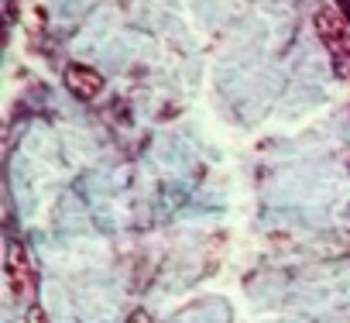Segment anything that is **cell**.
Returning <instances> with one entry per match:
<instances>
[{
    "instance_id": "1",
    "label": "cell",
    "mask_w": 350,
    "mask_h": 323,
    "mask_svg": "<svg viewBox=\"0 0 350 323\" xmlns=\"http://www.w3.org/2000/svg\"><path fill=\"white\" fill-rule=\"evenodd\" d=\"M312 25H316L319 42L333 52L336 66L343 73H350V42H347V21H343V14L336 8H319L316 18H312Z\"/></svg>"
},
{
    "instance_id": "2",
    "label": "cell",
    "mask_w": 350,
    "mask_h": 323,
    "mask_svg": "<svg viewBox=\"0 0 350 323\" xmlns=\"http://www.w3.org/2000/svg\"><path fill=\"white\" fill-rule=\"evenodd\" d=\"M8 285L18 299H31L35 292V268H31V258L28 251L18 244V241H8Z\"/></svg>"
},
{
    "instance_id": "3",
    "label": "cell",
    "mask_w": 350,
    "mask_h": 323,
    "mask_svg": "<svg viewBox=\"0 0 350 323\" xmlns=\"http://www.w3.org/2000/svg\"><path fill=\"white\" fill-rule=\"evenodd\" d=\"M66 86H69L79 100H93V96L103 93V76H100L96 69L83 66V62H72V66L66 69Z\"/></svg>"
},
{
    "instance_id": "4",
    "label": "cell",
    "mask_w": 350,
    "mask_h": 323,
    "mask_svg": "<svg viewBox=\"0 0 350 323\" xmlns=\"http://www.w3.org/2000/svg\"><path fill=\"white\" fill-rule=\"evenodd\" d=\"M127 323H154V320H151V316H148L144 309H134V313L127 316Z\"/></svg>"
},
{
    "instance_id": "5",
    "label": "cell",
    "mask_w": 350,
    "mask_h": 323,
    "mask_svg": "<svg viewBox=\"0 0 350 323\" xmlns=\"http://www.w3.org/2000/svg\"><path fill=\"white\" fill-rule=\"evenodd\" d=\"M28 323H49V316H45V309H28Z\"/></svg>"
}]
</instances>
